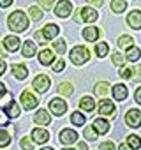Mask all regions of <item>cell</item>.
Wrapping results in <instances>:
<instances>
[{"label": "cell", "mask_w": 141, "mask_h": 150, "mask_svg": "<svg viewBox=\"0 0 141 150\" xmlns=\"http://www.w3.org/2000/svg\"><path fill=\"white\" fill-rule=\"evenodd\" d=\"M58 32H60V28H58V25H55V23H48V25L42 28V35H44L46 41H51L53 37H56Z\"/></svg>", "instance_id": "cell-11"}, {"label": "cell", "mask_w": 141, "mask_h": 150, "mask_svg": "<svg viewBox=\"0 0 141 150\" xmlns=\"http://www.w3.org/2000/svg\"><path fill=\"white\" fill-rule=\"evenodd\" d=\"M108 88H109V85L106 81H101V83L95 85V94L99 97H104V96H108Z\"/></svg>", "instance_id": "cell-26"}, {"label": "cell", "mask_w": 141, "mask_h": 150, "mask_svg": "<svg viewBox=\"0 0 141 150\" xmlns=\"http://www.w3.org/2000/svg\"><path fill=\"white\" fill-rule=\"evenodd\" d=\"M7 23H9V28L14 32H25L28 28V20H27L25 13H21V11H14L9 16Z\"/></svg>", "instance_id": "cell-1"}, {"label": "cell", "mask_w": 141, "mask_h": 150, "mask_svg": "<svg viewBox=\"0 0 141 150\" xmlns=\"http://www.w3.org/2000/svg\"><path fill=\"white\" fill-rule=\"evenodd\" d=\"M111 58H113V62H115L116 65H120V67L125 64V57H123V55H120V53H113V55H111Z\"/></svg>", "instance_id": "cell-35"}, {"label": "cell", "mask_w": 141, "mask_h": 150, "mask_svg": "<svg viewBox=\"0 0 141 150\" xmlns=\"http://www.w3.org/2000/svg\"><path fill=\"white\" fill-rule=\"evenodd\" d=\"M113 111H115V104H113L111 101L102 99V101L99 103V113H101V115H113Z\"/></svg>", "instance_id": "cell-14"}, {"label": "cell", "mask_w": 141, "mask_h": 150, "mask_svg": "<svg viewBox=\"0 0 141 150\" xmlns=\"http://www.w3.org/2000/svg\"><path fill=\"white\" fill-rule=\"evenodd\" d=\"M134 99H136V103H137V104H141V87L134 92Z\"/></svg>", "instance_id": "cell-42"}, {"label": "cell", "mask_w": 141, "mask_h": 150, "mask_svg": "<svg viewBox=\"0 0 141 150\" xmlns=\"http://www.w3.org/2000/svg\"><path fill=\"white\" fill-rule=\"evenodd\" d=\"M88 2H90L92 6H95V7H101V6L104 4V0H88Z\"/></svg>", "instance_id": "cell-44"}, {"label": "cell", "mask_w": 141, "mask_h": 150, "mask_svg": "<svg viewBox=\"0 0 141 150\" xmlns=\"http://www.w3.org/2000/svg\"><path fill=\"white\" fill-rule=\"evenodd\" d=\"M0 57H6V51H4V48H2V44H0Z\"/></svg>", "instance_id": "cell-50"}, {"label": "cell", "mask_w": 141, "mask_h": 150, "mask_svg": "<svg viewBox=\"0 0 141 150\" xmlns=\"http://www.w3.org/2000/svg\"><path fill=\"white\" fill-rule=\"evenodd\" d=\"M78 150H87V145H85V143H80V145H78Z\"/></svg>", "instance_id": "cell-49"}, {"label": "cell", "mask_w": 141, "mask_h": 150, "mask_svg": "<svg viewBox=\"0 0 141 150\" xmlns=\"http://www.w3.org/2000/svg\"><path fill=\"white\" fill-rule=\"evenodd\" d=\"M32 138H34V141L35 143H46L48 139H49V132L48 131H44V129H34L32 131Z\"/></svg>", "instance_id": "cell-13"}, {"label": "cell", "mask_w": 141, "mask_h": 150, "mask_svg": "<svg viewBox=\"0 0 141 150\" xmlns=\"http://www.w3.org/2000/svg\"><path fill=\"white\" fill-rule=\"evenodd\" d=\"M53 60H55V55H53L51 50H42L39 53V62L42 65H49V64H53Z\"/></svg>", "instance_id": "cell-16"}, {"label": "cell", "mask_w": 141, "mask_h": 150, "mask_svg": "<svg viewBox=\"0 0 141 150\" xmlns=\"http://www.w3.org/2000/svg\"><path fill=\"white\" fill-rule=\"evenodd\" d=\"M35 55V42L34 41H25L23 42V57L30 58Z\"/></svg>", "instance_id": "cell-21"}, {"label": "cell", "mask_w": 141, "mask_h": 150, "mask_svg": "<svg viewBox=\"0 0 141 150\" xmlns=\"http://www.w3.org/2000/svg\"><path fill=\"white\" fill-rule=\"evenodd\" d=\"M108 50H109L108 42H99V44L95 46V51H97L99 57H106V55H108Z\"/></svg>", "instance_id": "cell-30"}, {"label": "cell", "mask_w": 141, "mask_h": 150, "mask_svg": "<svg viewBox=\"0 0 141 150\" xmlns=\"http://www.w3.org/2000/svg\"><path fill=\"white\" fill-rule=\"evenodd\" d=\"M85 138H87V139H90V141H94V139L97 138V131L94 129V125H90V127H87V129H85Z\"/></svg>", "instance_id": "cell-33"}, {"label": "cell", "mask_w": 141, "mask_h": 150, "mask_svg": "<svg viewBox=\"0 0 141 150\" xmlns=\"http://www.w3.org/2000/svg\"><path fill=\"white\" fill-rule=\"evenodd\" d=\"M13 4V0H0V7H9Z\"/></svg>", "instance_id": "cell-45"}, {"label": "cell", "mask_w": 141, "mask_h": 150, "mask_svg": "<svg viewBox=\"0 0 141 150\" xmlns=\"http://www.w3.org/2000/svg\"><path fill=\"white\" fill-rule=\"evenodd\" d=\"M125 7H127L125 0H111V9H113V13H122V11H125Z\"/></svg>", "instance_id": "cell-24"}, {"label": "cell", "mask_w": 141, "mask_h": 150, "mask_svg": "<svg viewBox=\"0 0 141 150\" xmlns=\"http://www.w3.org/2000/svg\"><path fill=\"white\" fill-rule=\"evenodd\" d=\"M49 110L53 111V115L60 117V115H63V113H65L67 104H65V101H63V99L55 97V99H51V101H49Z\"/></svg>", "instance_id": "cell-6"}, {"label": "cell", "mask_w": 141, "mask_h": 150, "mask_svg": "<svg viewBox=\"0 0 141 150\" xmlns=\"http://www.w3.org/2000/svg\"><path fill=\"white\" fill-rule=\"evenodd\" d=\"M13 74H14L18 80H25V78H27V74H28V69H27V65L14 64V65H13Z\"/></svg>", "instance_id": "cell-18"}, {"label": "cell", "mask_w": 141, "mask_h": 150, "mask_svg": "<svg viewBox=\"0 0 141 150\" xmlns=\"http://www.w3.org/2000/svg\"><path fill=\"white\" fill-rule=\"evenodd\" d=\"M120 76H122L123 80H130V69L122 67V69H120Z\"/></svg>", "instance_id": "cell-39"}, {"label": "cell", "mask_w": 141, "mask_h": 150, "mask_svg": "<svg viewBox=\"0 0 141 150\" xmlns=\"http://www.w3.org/2000/svg\"><path fill=\"white\" fill-rule=\"evenodd\" d=\"M88 58H90V51L85 46H76V48H73V51H70V60H73V64H76V65L85 64Z\"/></svg>", "instance_id": "cell-2"}, {"label": "cell", "mask_w": 141, "mask_h": 150, "mask_svg": "<svg viewBox=\"0 0 141 150\" xmlns=\"http://www.w3.org/2000/svg\"><path fill=\"white\" fill-rule=\"evenodd\" d=\"M130 78H132L134 81H141V65L130 69Z\"/></svg>", "instance_id": "cell-34"}, {"label": "cell", "mask_w": 141, "mask_h": 150, "mask_svg": "<svg viewBox=\"0 0 141 150\" xmlns=\"http://www.w3.org/2000/svg\"><path fill=\"white\" fill-rule=\"evenodd\" d=\"M70 11H73V4H70L69 0H60L55 7V14L58 18H67L70 14Z\"/></svg>", "instance_id": "cell-5"}, {"label": "cell", "mask_w": 141, "mask_h": 150, "mask_svg": "<svg viewBox=\"0 0 141 150\" xmlns=\"http://www.w3.org/2000/svg\"><path fill=\"white\" fill-rule=\"evenodd\" d=\"M34 37H35L39 42H46V39H44V35H42V32H35V34H34Z\"/></svg>", "instance_id": "cell-43"}, {"label": "cell", "mask_w": 141, "mask_h": 150, "mask_svg": "<svg viewBox=\"0 0 141 150\" xmlns=\"http://www.w3.org/2000/svg\"><path fill=\"white\" fill-rule=\"evenodd\" d=\"M39 4H41V7L42 9H51L53 7V4H55V0H39Z\"/></svg>", "instance_id": "cell-38"}, {"label": "cell", "mask_w": 141, "mask_h": 150, "mask_svg": "<svg viewBox=\"0 0 141 150\" xmlns=\"http://www.w3.org/2000/svg\"><path fill=\"white\" fill-rule=\"evenodd\" d=\"M127 23H129V27L130 28H134V30H137V28H141V11H132V13H129V16H127Z\"/></svg>", "instance_id": "cell-9"}, {"label": "cell", "mask_w": 141, "mask_h": 150, "mask_svg": "<svg viewBox=\"0 0 141 150\" xmlns=\"http://www.w3.org/2000/svg\"><path fill=\"white\" fill-rule=\"evenodd\" d=\"M34 88L39 92V94H42V92H46L48 88H49V78L48 76H44V74H39V76H35L34 78Z\"/></svg>", "instance_id": "cell-7"}, {"label": "cell", "mask_w": 141, "mask_h": 150, "mask_svg": "<svg viewBox=\"0 0 141 150\" xmlns=\"http://www.w3.org/2000/svg\"><path fill=\"white\" fill-rule=\"evenodd\" d=\"M63 67H65V62H63V60H58V62H56V64L53 65V69H55L56 72H60V71H62Z\"/></svg>", "instance_id": "cell-40"}, {"label": "cell", "mask_w": 141, "mask_h": 150, "mask_svg": "<svg viewBox=\"0 0 141 150\" xmlns=\"http://www.w3.org/2000/svg\"><path fill=\"white\" fill-rule=\"evenodd\" d=\"M76 139H78V134H76V131H73V129H63V131L60 132V141H62L63 145H73Z\"/></svg>", "instance_id": "cell-8"}, {"label": "cell", "mask_w": 141, "mask_h": 150, "mask_svg": "<svg viewBox=\"0 0 141 150\" xmlns=\"http://www.w3.org/2000/svg\"><path fill=\"white\" fill-rule=\"evenodd\" d=\"M4 72H6V62H4V60H0V76H2Z\"/></svg>", "instance_id": "cell-46"}, {"label": "cell", "mask_w": 141, "mask_h": 150, "mask_svg": "<svg viewBox=\"0 0 141 150\" xmlns=\"http://www.w3.org/2000/svg\"><path fill=\"white\" fill-rule=\"evenodd\" d=\"M132 42H134V39H132L130 35H122V37H118V46H120V48H129V46H132Z\"/></svg>", "instance_id": "cell-27"}, {"label": "cell", "mask_w": 141, "mask_h": 150, "mask_svg": "<svg viewBox=\"0 0 141 150\" xmlns=\"http://www.w3.org/2000/svg\"><path fill=\"white\" fill-rule=\"evenodd\" d=\"M92 125H94V129L97 131V134H106L108 129H109V124H108V120H104V118H95Z\"/></svg>", "instance_id": "cell-15"}, {"label": "cell", "mask_w": 141, "mask_h": 150, "mask_svg": "<svg viewBox=\"0 0 141 150\" xmlns=\"http://www.w3.org/2000/svg\"><path fill=\"white\" fill-rule=\"evenodd\" d=\"M113 97L116 99V101H125V97H127V87L125 85H115L113 87Z\"/></svg>", "instance_id": "cell-17"}, {"label": "cell", "mask_w": 141, "mask_h": 150, "mask_svg": "<svg viewBox=\"0 0 141 150\" xmlns=\"http://www.w3.org/2000/svg\"><path fill=\"white\" fill-rule=\"evenodd\" d=\"M73 85L70 83H62L60 87H58V94L60 96H65V97H69V96H73Z\"/></svg>", "instance_id": "cell-25"}, {"label": "cell", "mask_w": 141, "mask_h": 150, "mask_svg": "<svg viewBox=\"0 0 141 150\" xmlns=\"http://www.w3.org/2000/svg\"><path fill=\"white\" fill-rule=\"evenodd\" d=\"M127 141H129V145H130L132 148H139V146H141V138L136 136V134H130V136L127 138Z\"/></svg>", "instance_id": "cell-31"}, {"label": "cell", "mask_w": 141, "mask_h": 150, "mask_svg": "<svg viewBox=\"0 0 141 150\" xmlns=\"http://www.w3.org/2000/svg\"><path fill=\"white\" fill-rule=\"evenodd\" d=\"M101 150H115V145L111 141H106V143L101 145Z\"/></svg>", "instance_id": "cell-41"}, {"label": "cell", "mask_w": 141, "mask_h": 150, "mask_svg": "<svg viewBox=\"0 0 141 150\" xmlns=\"http://www.w3.org/2000/svg\"><path fill=\"white\" fill-rule=\"evenodd\" d=\"M83 37H85L87 41H90V42L97 41V37H99V30H97V27H87V28L83 30Z\"/></svg>", "instance_id": "cell-20"}, {"label": "cell", "mask_w": 141, "mask_h": 150, "mask_svg": "<svg viewBox=\"0 0 141 150\" xmlns=\"http://www.w3.org/2000/svg\"><path fill=\"white\" fill-rule=\"evenodd\" d=\"M11 143V136L7 131H0V146H7Z\"/></svg>", "instance_id": "cell-32"}, {"label": "cell", "mask_w": 141, "mask_h": 150, "mask_svg": "<svg viewBox=\"0 0 141 150\" xmlns=\"http://www.w3.org/2000/svg\"><path fill=\"white\" fill-rule=\"evenodd\" d=\"M70 122H73L74 125H83L85 124V117L80 111H74L73 115H70Z\"/></svg>", "instance_id": "cell-28"}, {"label": "cell", "mask_w": 141, "mask_h": 150, "mask_svg": "<svg viewBox=\"0 0 141 150\" xmlns=\"http://www.w3.org/2000/svg\"><path fill=\"white\" fill-rule=\"evenodd\" d=\"M20 145H21L23 150H34V143L30 141V138H23V139L20 141Z\"/></svg>", "instance_id": "cell-36"}, {"label": "cell", "mask_w": 141, "mask_h": 150, "mask_svg": "<svg viewBox=\"0 0 141 150\" xmlns=\"http://www.w3.org/2000/svg\"><path fill=\"white\" fill-rule=\"evenodd\" d=\"M6 94V87H4V83H0V97H2Z\"/></svg>", "instance_id": "cell-48"}, {"label": "cell", "mask_w": 141, "mask_h": 150, "mask_svg": "<svg viewBox=\"0 0 141 150\" xmlns=\"http://www.w3.org/2000/svg\"><path fill=\"white\" fill-rule=\"evenodd\" d=\"M80 108H81L83 111H94L95 103H94V99H92V97H83V99L80 101Z\"/></svg>", "instance_id": "cell-22"}, {"label": "cell", "mask_w": 141, "mask_h": 150, "mask_svg": "<svg viewBox=\"0 0 141 150\" xmlns=\"http://www.w3.org/2000/svg\"><path fill=\"white\" fill-rule=\"evenodd\" d=\"M28 13H30V18H32L34 21H39V20L42 18V13H41V9H39V7H35V6H32V7L28 9Z\"/></svg>", "instance_id": "cell-29"}, {"label": "cell", "mask_w": 141, "mask_h": 150, "mask_svg": "<svg viewBox=\"0 0 141 150\" xmlns=\"http://www.w3.org/2000/svg\"><path fill=\"white\" fill-rule=\"evenodd\" d=\"M4 44H6V48H7L9 51H16V50L20 48V39H18L16 35H7V37L4 39Z\"/></svg>", "instance_id": "cell-19"}, {"label": "cell", "mask_w": 141, "mask_h": 150, "mask_svg": "<svg viewBox=\"0 0 141 150\" xmlns=\"http://www.w3.org/2000/svg\"><path fill=\"white\" fill-rule=\"evenodd\" d=\"M125 124H127L129 127H134V129L141 127V111H137V110H129L127 115H125Z\"/></svg>", "instance_id": "cell-3"}, {"label": "cell", "mask_w": 141, "mask_h": 150, "mask_svg": "<svg viewBox=\"0 0 141 150\" xmlns=\"http://www.w3.org/2000/svg\"><path fill=\"white\" fill-rule=\"evenodd\" d=\"M80 16H81V21H87V23H94L97 20V13L92 9V7H83L80 9Z\"/></svg>", "instance_id": "cell-10"}, {"label": "cell", "mask_w": 141, "mask_h": 150, "mask_svg": "<svg viewBox=\"0 0 141 150\" xmlns=\"http://www.w3.org/2000/svg\"><path fill=\"white\" fill-rule=\"evenodd\" d=\"M139 57H141V53H139V50H137V48H134V46H129V48H127V57H125L127 60L136 62Z\"/></svg>", "instance_id": "cell-23"}, {"label": "cell", "mask_w": 141, "mask_h": 150, "mask_svg": "<svg viewBox=\"0 0 141 150\" xmlns=\"http://www.w3.org/2000/svg\"><path fill=\"white\" fill-rule=\"evenodd\" d=\"M63 150H73V148H63Z\"/></svg>", "instance_id": "cell-52"}, {"label": "cell", "mask_w": 141, "mask_h": 150, "mask_svg": "<svg viewBox=\"0 0 141 150\" xmlns=\"http://www.w3.org/2000/svg\"><path fill=\"white\" fill-rule=\"evenodd\" d=\"M34 120H35L37 125H48V124L51 122V117H49V113H48L46 110H39V111L34 115Z\"/></svg>", "instance_id": "cell-12"}, {"label": "cell", "mask_w": 141, "mask_h": 150, "mask_svg": "<svg viewBox=\"0 0 141 150\" xmlns=\"http://www.w3.org/2000/svg\"><path fill=\"white\" fill-rule=\"evenodd\" d=\"M42 150H53V148H42Z\"/></svg>", "instance_id": "cell-51"}, {"label": "cell", "mask_w": 141, "mask_h": 150, "mask_svg": "<svg viewBox=\"0 0 141 150\" xmlns=\"http://www.w3.org/2000/svg\"><path fill=\"white\" fill-rule=\"evenodd\" d=\"M118 150H134V148H132L130 145H120V148H118Z\"/></svg>", "instance_id": "cell-47"}, {"label": "cell", "mask_w": 141, "mask_h": 150, "mask_svg": "<svg viewBox=\"0 0 141 150\" xmlns=\"http://www.w3.org/2000/svg\"><path fill=\"white\" fill-rule=\"evenodd\" d=\"M37 103H39V97H35L30 90H25L21 94V104L25 110H34L37 106Z\"/></svg>", "instance_id": "cell-4"}, {"label": "cell", "mask_w": 141, "mask_h": 150, "mask_svg": "<svg viewBox=\"0 0 141 150\" xmlns=\"http://www.w3.org/2000/svg\"><path fill=\"white\" fill-rule=\"evenodd\" d=\"M53 48H55L58 53L63 55V53H65V41H55V42H53Z\"/></svg>", "instance_id": "cell-37"}]
</instances>
